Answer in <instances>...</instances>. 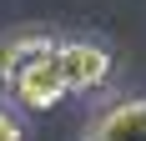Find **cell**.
I'll return each mask as SVG.
<instances>
[{"mask_svg": "<svg viewBox=\"0 0 146 141\" xmlns=\"http://www.w3.org/2000/svg\"><path fill=\"white\" fill-rule=\"evenodd\" d=\"M0 86L25 111H50L71 96L56 61V35H15L0 45Z\"/></svg>", "mask_w": 146, "mask_h": 141, "instance_id": "obj_1", "label": "cell"}, {"mask_svg": "<svg viewBox=\"0 0 146 141\" xmlns=\"http://www.w3.org/2000/svg\"><path fill=\"white\" fill-rule=\"evenodd\" d=\"M0 141H25V126H20L10 111H0Z\"/></svg>", "mask_w": 146, "mask_h": 141, "instance_id": "obj_4", "label": "cell"}, {"mask_svg": "<svg viewBox=\"0 0 146 141\" xmlns=\"http://www.w3.org/2000/svg\"><path fill=\"white\" fill-rule=\"evenodd\" d=\"M81 141H146V96H121L111 101Z\"/></svg>", "mask_w": 146, "mask_h": 141, "instance_id": "obj_3", "label": "cell"}, {"mask_svg": "<svg viewBox=\"0 0 146 141\" xmlns=\"http://www.w3.org/2000/svg\"><path fill=\"white\" fill-rule=\"evenodd\" d=\"M56 61H60V76L71 91H101L116 70L111 51L96 41H56Z\"/></svg>", "mask_w": 146, "mask_h": 141, "instance_id": "obj_2", "label": "cell"}]
</instances>
